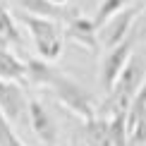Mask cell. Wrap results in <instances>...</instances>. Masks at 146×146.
<instances>
[{
  "label": "cell",
  "instance_id": "obj_1",
  "mask_svg": "<svg viewBox=\"0 0 146 146\" xmlns=\"http://www.w3.org/2000/svg\"><path fill=\"white\" fill-rule=\"evenodd\" d=\"M27 79L34 86H48L55 94V98L79 117H84V120L96 117L91 94L82 84H77L74 79L65 77L60 70H55L50 62H46V60H27Z\"/></svg>",
  "mask_w": 146,
  "mask_h": 146
},
{
  "label": "cell",
  "instance_id": "obj_2",
  "mask_svg": "<svg viewBox=\"0 0 146 146\" xmlns=\"http://www.w3.org/2000/svg\"><path fill=\"white\" fill-rule=\"evenodd\" d=\"M17 17L22 19V24L29 29L34 41L36 53L41 55V60L46 62H53V60L60 58L62 53V27L53 19H43V17H34L29 12H17Z\"/></svg>",
  "mask_w": 146,
  "mask_h": 146
},
{
  "label": "cell",
  "instance_id": "obj_3",
  "mask_svg": "<svg viewBox=\"0 0 146 146\" xmlns=\"http://www.w3.org/2000/svg\"><path fill=\"white\" fill-rule=\"evenodd\" d=\"M144 84H146V62H144L141 55H137V53H134V55L129 58V62L125 65L122 74L117 77L113 91L108 94V96H110V98H108L110 110L113 113L127 110L129 103H132V98L139 94V89H141Z\"/></svg>",
  "mask_w": 146,
  "mask_h": 146
},
{
  "label": "cell",
  "instance_id": "obj_4",
  "mask_svg": "<svg viewBox=\"0 0 146 146\" xmlns=\"http://www.w3.org/2000/svg\"><path fill=\"white\" fill-rule=\"evenodd\" d=\"M137 43H139L137 34L132 31L122 43H117L115 48H110V50L103 55V60H101V86H103L106 94H110V91H113L117 77L122 74V70H125V65L129 62L132 55H134V46Z\"/></svg>",
  "mask_w": 146,
  "mask_h": 146
},
{
  "label": "cell",
  "instance_id": "obj_5",
  "mask_svg": "<svg viewBox=\"0 0 146 146\" xmlns=\"http://www.w3.org/2000/svg\"><path fill=\"white\" fill-rule=\"evenodd\" d=\"M137 15H139V7H125L117 15H113L103 27H98V43H103L108 50L115 48L117 43H122L129 36L132 24L137 22Z\"/></svg>",
  "mask_w": 146,
  "mask_h": 146
},
{
  "label": "cell",
  "instance_id": "obj_6",
  "mask_svg": "<svg viewBox=\"0 0 146 146\" xmlns=\"http://www.w3.org/2000/svg\"><path fill=\"white\" fill-rule=\"evenodd\" d=\"M0 113L10 122H19L29 113V101L24 96V89L17 82H5L0 79Z\"/></svg>",
  "mask_w": 146,
  "mask_h": 146
},
{
  "label": "cell",
  "instance_id": "obj_7",
  "mask_svg": "<svg viewBox=\"0 0 146 146\" xmlns=\"http://www.w3.org/2000/svg\"><path fill=\"white\" fill-rule=\"evenodd\" d=\"M29 125H31L34 134L41 139L46 146H55L58 141V125L53 120V113L48 110L41 101H29Z\"/></svg>",
  "mask_w": 146,
  "mask_h": 146
},
{
  "label": "cell",
  "instance_id": "obj_8",
  "mask_svg": "<svg viewBox=\"0 0 146 146\" xmlns=\"http://www.w3.org/2000/svg\"><path fill=\"white\" fill-rule=\"evenodd\" d=\"M127 129H129V144L144 146L146 144V84L132 98L127 108Z\"/></svg>",
  "mask_w": 146,
  "mask_h": 146
},
{
  "label": "cell",
  "instance_id": "obj_9",
  "mask_svg": "<svg viewBox=\"0 0 146 146\" xmlns=\"http://www.w3.org/2000/svg\"><path fill=\"white\" fill-rule=\"evenodd\" d=\"M19 3L22 12H29L34 17H43V19H53V22H65L74 19L79 15L77 7H70V5H58L53 0H17Z\"/></svg>",
  "mask_w": 146,
  "mask_h": 146
},
{
  "label": "cell",
  "instance_id": "obj_10",
  "mask_svg": "<svg viewBox=\"0 0 146 146\" xmlns=\"http://www.w3.org/2000/svg\"><path fill=\"white\" fill-rule=\"evenodd\" d=\"M65 36H70L74 43L89 48V50H98V29H96L94 19H89V17H84L82 12L74 17V19H70L65 24L62 29Z\"/></svg>",
  "mask_w": 146,
  "mask_h": 146
},
{
  "label": "cell",
  "instance_id": "obj_11",
  "mask_svg": "<svg viewBox=\"0 0 146 146\" xmlns=\"http://www.w3.org/2000/svg\"><path fill=\"white\" fill-rule=\"evenodd\" d=\"M0 79H5V82L27 79V62L12 55L7 48H0Z\"/></svg>",
  "mask_w": 146,
  "mask_h": 146
},
{
  "label": "cell",
  "instance_id": "obj_12",
  "mask_svg": "<svg viewBox=\"0 0 146 146\" xmlns=\"http://www.w3.org/2000/svg\"><path fill=\"white\" fill-rule=\"evenodd\" d=\"M108 137H110V146H132L129 129H127V110L110 113V117H108Z\"/></svg>",
  "mask_w": 146,
  "mask_h": 146
},
{
  "label": "cell",
  "instance_id": "obj_13",
  "mask_svg": "<svg viewBox=\"0 0 146 146\" xmlns=\"http://www.w3.org/2000/svg\"><path fill=\"white\" fill-rule=\"evenodd\" d=\"M84 134L91 146H110V137H108V117L96 115L91 120H84Z\"/></svg>",
  "mask_w": 146,
  "mask_h": 146
},
{
  "label": "cell",
  "instance_id": "obj_14",
  "mask_svg": "<svg viewBox=\"0 0 146 146\" xmlns=\"http://www.w3.org/2000/svg\"><path fill=\"white\" fill-rule=\"evenodd\" d=\"M19 46L22 43V36L17 31V24L12 12L7 10V5L0 3V48H7V46Z\"/></svg>",
  "mask_w": 146,
  "mask_h": 146
},
{
  "label": "cell",
  "instance_id": "obj_15",
  "mask_svg": "<svg viewBox=\"0 0 146 146\" xmlns=\"http://www.w3.org/2000/svg\"><path fill=\"white\" fill-rule=\"evenodd\" d=\"M127 5H129V0H101L98 10H96V17H94L96 29L103 27V24L110 19L113 15H117V12H120V10H125Z\"/></svg>",
  "mask_w": 146,
  "mask_h": 146
},
{
  "label": "cell",
  "instance_id": "obj_16",
  "mask_svg": "<svg viewBox=\"0 0 146 146\" xmlns=\"http://www.w3.org/2000/svg\"><path fill=\"white\" fill-rule=\"evenodd\" d=\"M0 146H27L17 137V132L12 129V122L0 113Z\"/></svg>",
  "mask_w": 146,
  "mask_h": 146
},
{
  "label": "cell",
  "instance_id": "obj_17",
  "mask_svg": "<svg viewBox=\"0 0 146 146\" xmlns=\"http://www.w3.org/2000/svg\"><path fill=\"white\" fill-rule=\"evenodd\" d=\"M134 34H137V41H146V10H144V15L139 17V24H137Z\"/></svg>",
  "mask_w": 146,
  "mask_h": 146
}]
</instances>
